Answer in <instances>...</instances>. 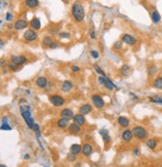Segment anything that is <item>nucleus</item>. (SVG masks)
<instances>
[{
  "mask_svg": "<svg viewBox=\"0 0 162 167\" xmlns=\"http://www.w3.org/2000/svg\"><path fill=\"white\" fill-rule=\"evenodd\" d=\"M90 56L93 58V59H98L99 56H100V54H99V52L97 50H91L90 51Z\"/></svg>",
  "mask_w": 162,
  "mask_h": 167,
  "instance_id": "e433bc0d",
  "label": "nucleus"
},
{
  "mask_svg": "<svg viewBox=\"0 0 162 167\" xmlns=\"http://www.w3.org/2000/svg\"><path fill=\"white\" fill-rule=\"evenodd\" d=\"M94 69H95V71H96L97 73L99 74V75H106V74H105L104 72H103V70L101 69V68L99 67L98 65H95V66H94Z\"/></svg>",
  "mask_w": 162,
  "mask_h": 167,
  "instance_id": "58836bf2",
  "label": "nucleus"
},
{
  "mask_svg": "<svg viewBox=\"0 0 162 167\" xmlns=\"http://www.w3.org/2000/svg\"><path fill=\"white\" fill-rule=\"evenodd\" d=\"M68 131H69L71 134H74V135H77L79 134L80 132H81V126H79V125H77L76 123H70L69 126H68Z\"/></svg>",
  "mask_w": 162,
  "mask_h": 167,
  "instance_id": "aec40b11",
  "label": "nucleus"
},
{
  "mask_svg": "<svg viewBox=\"0 0 162 167\" xmlns=\"http://www.w3.org/2000/svg\"><path fill=\"white\" fill-rule=\"evenodd\" d=\"M33 130L36 132V131H40V128H39V125L37 124V123H35V125H34V127H33Z\"/></svg>",
  "mask_w": 162,
  "mask_h": 167,
  "instance_id": "a18cd8bd",
  "label": "nucleus"
},
{
  "mask_svg": "<svg viewBox=\"0 0 162 167\" xmlns=\"http://www.w3.org/2000/svg\"><path fill=\"white\" fill-rule=\"evenodd\" d=\"M74 116V112L73 110L70 109V108H63V109L60 111V117H63V118L69 119V120H72Z\"/></svg>",
  "mask_w": 162,
  "mask_h": 167,
  "instance_id": "dca6fc26",
  "label": "nucleus"
},
{
  "mask_svg": "<svg viewBox=\"0 0 162 167\" xmlns=\"http://www.w3.org/2000/svg\"><path fill=\"white\" fill-rule=\"evenodd\" d=\"M49 102L51 105L55 106V107H62L65 104V98L61 95L58 94H52L49 96Z\"/></svg>",
  "mask_w": 162,
  "mask_h": 167,
  "instance_id": "20e7f679",
  "label": "nucleus"
},
{
  "mask_svg": "<svg viewBox=\"0 0 162 167\" xmlns=\"http://www.w3.org/2000/svg\"><path fill=\"white\" fill-rule=\"evenodd\" d=\"M70 124V120L69 119L63 118V117H60L57 121H56V126L58 127L59 129H66L68 128Z\"/></svg>",
  "mask_w": 162,
  "mask_h": 167,
  "instance_id": "f3484780",
  "label": "nucleus"
},
{
  "mask_svg": "<svg viewBox=\"0 0 162 167\" xmlns=\"http://www.w3.org/2000/svg\"><path fill=\"white\" fill-rule=\"evenodd\" d=\"M0 44H1V45H0V47H1V48H2V47L4 46V41H3V40H1V41H0Z\"/></svg>",
  "mask_w": 162,
  "mask_h": 167,
  "instance_id": "de8ad7c7",
  "label": "nucleus"
},
{
  "mask_svg": "<svg viewBox=\"0 0 162 167\" xmlns=\"http://www.w3.org/2000/svg\"><path fill=\"white\" fill-rule=\"evenodd\" d=\"M117 121H118V124L120 125L122 128H127L130 125V120L126 116H119Z\"/></svg>",
  "mask_w": 162,
  "mask_h": 167,
  "instance_id": "393cba45",
  "label": "nucleus"
},
{
  "mask_svg": "<svg viewBox=\"0 0 162 167\" xmlns=\"http://www.w3.org/2000/svg\"><path fill=\"white\" fill-rule=\"evenodd\" d=\"M132 154H133V156L135 157H138L140 155V150L139 148H134L133 149V152H132Z\"/></svg>",
  "mask_w": 162,
  "mask_h": 167,
  "instance_id": "a19ab883",
  "label": "nucleus"
},
{
  "mask_svg": "<svg viewBox=\"0 0 162 167\" xmlns=\"http://www.w3.org/2000/svg\"><path fill=\"white\" fill-rule=\"evenodd\" d=\"M134 134L132 130H129L127 128H124V130L121 132V140L124 143H129L131 142L132 138H133Z\"/></svg>",
  "mask_w": 162,
  "mask_h": 167,
  "instance_id": "9d476101",
  "label": "nucleus"
},
{
  "mask_svg": "<svg viewBox=\"0 0 162 167\" xmlns=\"http://www.w3.org/2000/svg\"><path fill=\"white\" fill-rule=\"evenodd\" d=\"M0 129L3 131H10L12 130V127L9 125V121H8V118H7L6 116L2 117V120H1V126H0Z\"/></svg>",
  "mask_w": 162,
  "mask_h": 167,
  "instance_id": "a878e982",
  "label": "nucleus"
},
{
  "mask_svg": "<svg viewBox=\"0 0 162 167\" xmlns=\"http://www.w3.org/2000/svg\"><path fill=\"white\" fill-rule=\"evenodd\" d=\"M97 80H98L99 84H101V85H104L105 88H106V89H108L109 91H112L114 88H116V86L114 85V83H113V82L111 81V80L109 79V78L107 77L106 75H99L98 78H97Z\"/></svg>",
  "mask_w": 162,
  "mask_h": 167,
  "instance_id": "39448f33",
  "label": "nucleus"
},
{
  "mask_svg": "<svg viewBox=\"0 0 162 167\" xmlns=\"http://www.w3.org/2000/svg\"><path fill=\"white\" fill-rule=\"evenodd\" d=\"M121 40H122L123 43H125V44H127V45H130V46H133V45H135L136 42H137L136 37L129 34V33H124V34H122Z\"/></svg>",
  "mask_w": 162,
  "mask_h": 167,
  "instance_id": "1a4fd4ad",
  "label": "nucleus"
},
{
  "mask_svg": "<svg viewBox=\"0 0 162 167\" xmlns=\"http://www.w3.org/2000/svg\"><path fill=\"white\" fill-rule=\"evenodd\" d=\"M70 152L77 156L80 153H82V146L80 144H72L70 146Z\"/></svg>",
  "mask_w": 162,
  "mask_h": 167,
  "instance_id": "bb28decb",
  "label": "nucleus"
},
{
  "mask_svg": "<svg viewBox=\"0 0 162 167\" xmlns=\"http://www.w3.org/2000/svg\"><path fill=\"white\" fill-rule=\"evenodd\" d=\"M58 36L60 39H70L71 34L69 32H66V31H61V32L58 33Z\"/></svg>",
  "mask_w": 162,
  "mask_h": 167,
  "instance_id": "473e14b6",
  "label": "nucleus"
},
{
  "mask_svg": "<svg viewBox=\"0 0 162 167\" xmlns=\"http://www.w3.org/2000/svg\"><path fill=\"white\" fill-rule=\"evenodd\" d=\"M6 165H4V164H0V167H5Z\"/></svg>",
  "mask_w": 162,
  "mask_h": 167,
  "instance_id": "09e8293b",
  "label": "nucleus"
},
{
  "mask_svg": "<svg viewBox=\"0 0 162 167\" xmlns=\"http://www.w3.org/2000/svg\"><path fill=\"white\" fill-rule=\"evenodd\" d=\"M89 36H90L91 39H96V32H95L94 29H92V30L90 31V33H89Z\"/></svg>",
  "mask_w": 162,
  "mask_h": 167,
  "instance_id": "79ce46f5",
  "label": "nucleus"
},
{
  "mask_svg": "<svg viewBox=\"0 0 162 167\" xmlns=\"http://www.w3.org/2000/svg\"><path fill=\"white\" fill-rule=\"evenodd\" d=\"M73 83L69 80H64L63 82L61 83V91L64 92V93H68L70 92L72 89H73Z\"/></svg>",
  "mask_w": 162,
  "mask_h": 167,
  "instance_id": "6ab92c4d",
  "label": "nucleus"
},
{
  "mask_svg": "<svg viewBox=\"0 0 162 167\" xmlns=\"http://www.w3.org/2000/svg\"><path fill=\"white\" fill-rule=\"evenodd\" d=\"M29 26H30L31 29H33L35 31L40 30L41 29V20H40V18H38V17L32 18L30 20V22H29Z\"/></svg>",
  "mask_w": 162,
  "mask_h": 167,
  "instance_id": "2eb2a0df",
  "label": "nucleus"
},
{
  "mask_svg": "<svg viewBox=\"0 0 162 167\" xmlns=\"http://www.w3.org/2000/svg\"><path fill=\"white\" fill-rule=\"evenodd\" d=\"M150 17H151V20L154 24H158V23H160V21H161V15H160L159 11L156 10V9H154L153 11H151V13H150Z\"/></svg>",
  "mask_w": 162,
  "mask_h": 167,
  "instance_id": "412c9836",
  "label": "nucleus"
},
{
  "mask_svg": "<svg viewBox=\"0 0 162 167\" xmlns=\"http://www.w3.org/2000/svg\"><path fill=\"white\" fill-rule=\"evenodd\" d=\"M72 121H73L74 123H76L77 125H79V126H83V125L85 124V121H86V119H85V115H83L82 113H77V114H74L73 118H72Z\"/></svg>",
  "mask_w": 162,
  "mask_h": 167,
  "instance_id": "4468645a",
  "label": "nucleus"
},
{
  "mask_svg": "<svg viewBox=\"0 0 162 167\" xmlns=\"http://www.w3.org/2000/svg\"><path fill=\"white\" fill-rule=\"evenodd\" d=\"M28 159H30V155H29V154H25L24 155V160H28Z\"/></svg>",
  "mask_w": 162,
  "mask_h": 167,
  "instance_id": "49530a36",
  "label": "nucleus"
},
{
  "mask_svg": "<svg viewBox=\"0 0 162 167\" xmlns=\"http://www.w3.org/2000/svg\"><path fill=\"white\" fill-rule=\"evenodd\" d=\"M150 101H151L152 103H156V104H160V105H162V97H159V96L150 97Z\"/></svg>",
  "mask_w": 162,
  "mask_h": 167,
  "instance_id": "f704fd0d",
  "label": "nucleus"
},
{
  "mask_svg": "<svg viewBox=\"0 0 162 167\" xmlns=\"http://www.w3.org/2000/svg\"><path fill=\"white\" fill-rule=\"evenodd\" d=\"M129 97L131 98V99H133V100H137L138 99V96H136L133 92H129Z\"/></svg>",
  "mask_w": 162,
  "mask_h": 167,
  "instance_id": "c03bdc74",
  "label": "nucleus"
},
{
  "mask_svg": "<svg viewBox=\"0 0 162 167\" xmlns=\"http://www.w3.org/2000/svg\"><path fill=\"white\" fill-rule=\"evenodd\" d=\"M70 13H71V17L73 18V20L77 23L82 22L85 18V9L80 1H75L72 4Z\"/></svg>",
  "mask_w": 162,
  "mask_h": 167,
  "instance_id": "f257e3e1",
  "label": "nucleus"
},
{
  "mask_svg": "<svg viewBox=\"0 0 162 167\" xmlns=\"http://www.w3.org/2000/svg\"><path fill=\"white\" fill-rule=\"evenodd\" d=\"M53 42H54V40L51 36H44L43 39H42V41H41L42 45H43L44 47H47V48H49L50 45H51Z\"/></svg>",
  "mask_w": 162,
  "mask_h": 167,
  "instance_id": "c85d7f7f",
  "label": "nucleus"
},
{
  "mask_svg": "<svg viewBox=\"0 0 162 167\" xmlns=\"http://www.w3.org/2000/svg\"><path fill=\"white\" fill-rule=\"evenodd\" d=\"M152 87L157 90H162V77H156L152 82Z\"/></svg>",
  "mask_w": 162,
  "mask_h": 167,
  "instance_id": "cd10ccee",
  "label": "nucleus"
},
{
  "mask_svg": "<svg viewBox=\"0 0 162 167\" xmlns=\"http://www.w3.org/2000/svg\"><path fill=\"white\" fill-rule=\"evenodd\" d=\"M71 71H72V72H74V73H78V72L81 71V69H80L79 66H77V65H72V66H71Z\"/></svg>",
  "mask_w": 162,
  "mask_h": 167,
  "instance_id": "ea45409f",
  "label": "nucleus"
},
{
  "mask_svg": "<svg viewBox=\"0 0 162 167\" xmlns=\"http://www.w3.org/2000/svg\"><path fill=\"white\" fill-rule=\"evenodd\" d=\"M146 146L149 149H151V150H154V149L156 148V146H157V140L154 138L147 139V140H146Z\"/></svg>",
  "mask_w": 162,
  "mask_h": 167,
  "instance_id": "c756f323",
  "label": "nucleus"
},
{
  "mask_svg": "<svg viewBox=\"0 0 162 167\" xmlns=\"http://www.w3.org/2000/svg\"><path fill=\"white\" fill-rule=\"evenodd\" d=\"M28 25L29 24H28V22H27V20L22 19V18H19L15 21L14 29L16 31H20V30H23V29H26L27 27H28Z\"/></svg>",
  "mask_w": 162,
  "mask_h": 167,
  "instance_id": "9b49d317",
  "label": "nucleus"
},
{
  "mask_svg": "<svg viewBox=\"0 0 162 167\" xmlns=\"http://www.w3.org/2000/svg\"><path fill=\"white\" fill-rule=\"evenodd\" d=\"M91 101H92V104L98 109H102L103 107L105 106V101L100 95L98 94H93L91 96Z\"/></svg>",
  "mask_w": 162,
  "mask_h": 167,
  "instance_id": "6e6552de",
  "label": "nucleus"
},
{
  "mask_svg": "<svg viewBox=\"0 0 162 167\" xmlns=\"http://www.w3.org/2000/svg\"><path fill=\"white\" fill-rule=\"evenodd\" d=\"M132 71H133V69H132V67L130 65H128V64H124V65L121 66L120 70H119V72H120V75L122 76V77L126 78V77H129L130 75H131Z\"/></svg>",
  "mask_w": 162,
  "mask_h": 167,
  "instance_id": "f8f14e48",
  "label": "nucleus"
},
{
  "mask_svg": "<svg viewBox=\"0 0 162 167\" xmlns=\"http://www.w3.org/2000/svg\"><path fill=\"white\" fill-rule=\"evenodd\" d=\"M62 1H66V0H62Z\"/></svg>",
  "mask_w": 162,
  "mask_h": 167,
  "instance_id": "3c124183",
  "label": "nucleus"
},
{
  "mask_svg": "<svg viewBox=\"0 0 162 167\" xmlns=\"http://www.w3.org/2000/svg\"><path fill=\"white\" fill-rule=\"evenodd\" d=\"M22 37L26 42H34L38 38V33H37V31L33 30V29H27V30L24 31Z\"/></svg>",
  "mask_w": 162,
  "mask_h": 167,
  "instance_id": "423d86ee",
  "label": "nucleus"
},
{
  "mask_svg": "<svg viewBox=\"0 0 162 167\" xmlns=\"http://www.w3.org/2000/svg\"><path fill=\"white\" fill-rule=\"evenodd\" d=\"M13 20V14L11 12H7L6 15H5V21L7 22H10V21Z\"/></svg>",
  "mask_w": 162,
  "mask_h": 167,
  "instance_id": "4c0bfd02",
  "label": "nucleus"
},
{
  "mask_svg": "<svg viewBox=\"0 0 162 167\" xmlns=\"http://www.w3.org/2000/svg\"><path fill=\"white\" fill-rule=\"evenodd\" d=\"M20 114L22 116L23 120L25 121L26 123L27 127L31 130H33V127L35 125L34 122V119L32 117V114H31V111H30V106H28L27 104L25 105H20Z\"/></svg>",
  "mask_w": 162,
  "mask_h": 167,
  "instance_id": "f03ea898",
  "label": "nucleus"
},
{
  "mask_svg": "<svg viewBox=\"0 0 162 167\" xmlns=\"http://www.w3.org/2000/svg\"><path fill=\"white\" fill-rule=\"evenodd\" d=\"M132 132L134 134V137L137 138L138 140H144L148 136V131L143 126H139V125L134 126L132 128Z\"/></svg>",
  "mask_w": 162,
  "mask_h": 167,
  "instance_id": "7ed1b4c3",
  "label": "nucleus"
},
{
  "mask_svg": "<svg viewBox=\"0 0 162 167\" xmlns=\"http://www.w3.org/2000/svg\"><path fill=\"white\" fill-rule=\"evenodd\" d=\"M93 152V146L90 143H84L82 145V154L85 157H90Z\"/></svg>",
  "mask_w": 162,
  "mask_h": 167,
  "instance_id": "a211bd4d",
  "label": "nucleus"
},
{
  "mask_svg": "<svg viewBox=\"0 0 162 167\" xmlns=\"http://www.w3.org/2000/svg\"><path fill=\"white\" fill-rule=\"evenodd\" d=\"M40 2L39 0H25L24 1V5L29 9H35L39 6Z\"/></svg>",
  "mask_w": 162,
  "mask_h": 167,
  "instance_id": "b1692460",
  "label": "nucleus"
},
{
  "mask_svg": "<svg viewBox=\"0 0 162 167\" xmlns=\"http://www.w3.org/2000/svg\"><path fill=\"white\" fill-rule=\"evenodd\" d=\"M143 1H148V0H143Z\"/></svg>",
  "mask_w": 162,
  "mask_h": 167,
  "instance_id": "8fccbe9b",
  "label": "nucleus"
},
{
  "mask_svg": "<svg viewBox=\"0 0 162 167\" xmlns=\"http://www.w3.org/2000/svg\"><path fill=\"white\" fill-rule=\"evenodd\" d=\"M161 166H162V165H161Z\"/></svg>",
  "mask_w": 162,
  "mask_h": 167,
  "instance_id": "603ef678",
  "label": "nucleus"
},
{
  "mask_svg": "<svg viewBox=\"0 0 162 167\" xmlns=\"http://www.w3.org/2000/svg\"><path fill=\"white\" fill-rule=\"evenodd\" d=\"M92 109H93L92 105H90V104H88V103H85L79 107V112L82 113L83 115H87V114H89V113H91Z\"/></svg>",
  "mask_w": 162,
  "mask_h": 167,
  "instance_id": "5701e85b",
  "label": "nucleus"
},
{
  "mask_svg": "<svg viewBox=\"0 0 162 167\" xmlns=\"http://www.w3.org/2000/svg\"><path fill=\"white\" fill-rule=\"evenodd\" d=\"M58 47H59V44H58L57 42H55V41H54V42L52 43L51 45H50L49 48L50 49H56V48H58Z\"/></svg>",
  "mask_w": 162,
  "mask_h": 167,
  "instance_id": "37998d69",
  "label": "nucleus"
},
{
  "mask_svg": "<svg viewBox=\"0 0 162 167\" xmlns=\"http://www.w3.org/2000/svg\"><path fill=\"white\" fill-rule=\"evenodd\" d=\"M99 134H100V136L102 137V140L104 143H110L111 141V137L110 135H109V131L107 130V129H100L99 130Z\"/></svg>",
  "mask_w": 162,
  "mask_h": 167,
  "instance_id": "4be33fe9",
  "label": "nucleus"
},
{
  "mask_svg": "<svg viewBox=\"0 0 162 167\" xmlns=\"http://www.w3.org/2000/svg\"><path fill=\"white\" fill-rule=\"evenodd\" d=\"M67 161H69V162H74V161H76V155H74L73 153L69 152L67 154Z\"/></svg>",
  "mask_w": 162,
  "mask_h": 167,
  "instance_id": "c9c22d12",
  "label": "nucleus"
},
{
  "mask_svg": "<svg viewBox=\"0 0 162 167\" xmlns=\"http://www.w3.org/2000/svg\"><path fill=\"white\" fill-rule=\"evenodd\" d=\"M157 72H158V68L154 64H152V65H150L148 67V74H149V76H154Z\"/></svg>",
  "mask_w": 162,
  "mask_h": 167,
  "instance_id": "7c9ffc66",
  "label": "nucleus"
},
{
  "mask_svg": "<svg viewBox=\"0 0 162 167\" xmlns=\"http://www.w3.org/2000/svg\"><path fill=\"white\" fill-rule=\"evenodd\" d=\"M123 42H122V40L121 41H115L114 43H113V45H112V49L114 51H119L121 48H122V46H123Z\"/></svg>",
  "mask_w": 162,
  "mask_h": 167,
  "instance_id": "2f4dec72",
  "label": "nucleus"
},
{
  "mask_svg": "<svg viewBox=\"0 0 162 167\" xmlns=\"http://www.w3.org/2000/svg\"><path fill=\"white\" fill-rule=\"evenodd\" d=\"M8 69H10L11 71H13V72H17L20 70V66L16 65V64H14L13 62L10 61V63L8 64Z\"/></svg>",
  "mask_w": 162,
  "mask_h": 167,
  "instance_id": "72a5a7b5",
  "label": "nucleus"
},
{
  "mask_svg": "<svg viewBox=\"0 0 162 167\" xmlns=\"http://www.w3.org/2000/svg\"><path fill=\"white\" fill-rule=\"evenodd\" d=\"M35 84L38 88L40 89H45L48 85V80L45 76H39L37 77V79L35 80Z\"/></svg>",
  "mask_w": 162,
  "mask_h": 167,
  "instance_id": "ddd939ff",
  "label": "nucleus"
},
{
  "mask_svg": "<svg viewBox=\"0 0 162 167\" xmlns=\"http://www.w3.org/2000/svg\"><path fill=\"white\" fill-rule=\"evenodd\" d=\"M10 61L18 66H22L27 63L28 58L26 56H24V55H12L10 57Z\"/></svg>",
  "mask_w": 162,
  "mask_h": 167,
  "instance_id": "0eeeda50",
  "label": "nucleus"
}]
</instances>
